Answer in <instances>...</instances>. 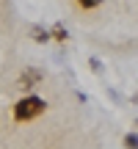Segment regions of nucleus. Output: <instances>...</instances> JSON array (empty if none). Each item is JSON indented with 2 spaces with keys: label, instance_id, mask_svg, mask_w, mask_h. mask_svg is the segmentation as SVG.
<instances>
[{
  "label": "nucleus",
  "instance_id": "nucleus-1",
  "mask_svg": "<svg viewBox=\"0 0 138 149\" xmlns=\"http://www.w3.org/2000/svg\"><path fill=\"white\" fill-rule=\"evenodd\" d=\"M44 111H47V102L42 97H36V94H28L20 102H14V122H33Z\"/></svg>",
  "mask_w": 138,
  "mask_h": 149
},
{
  "label": "nucleus",
  "instance_id": "nucleus-2",
  "mask_svg": "<svg viewBox=\"0 0 138 149\" xmlns=\"http://www.w3.org/2000/svg\"><path fill=\"white\" fill-rule=\"evenodd\" d=\"M42 77H44V72L39 69V66H28V69H22L20 80H17V86L28 91V88H33V86H39V83H42Z\"/></svg>",
  "mask_w": 138,
  "mask_h": 149
},
{
  "label": "nucleus",
  "instance_id": "nucleus-3",
  "mask_svg": "<svg viewBox=\"0 0 138 149\" xmlns=\"http://www.w3.org/2000/svg\"><path fill=\"white\" fill-rule=\"evenodd\" d=\"M50 31V39L53 42H58V44H66V39H69V31H66V25L64 22H55L53 28H47Z\"/></svg>",
  "mask_w": 138,
  "mask_h": 149
},
{
  "label": "nucleus",
  "instance_id": "nucleus-4",
  "mask_svg": "<svg viewBox=\"0 0 138 149\" xmlns=\"http://www.w3.org/2000/svg\"><path fill=\"white\" fill-rule=\"evenodd\" d=\"M31 39H33L36 44H47V42H50V31H47L44 25H31Z\"/></svg>",
  "mask_w": 138,
  "mask_h": 149
},
{
  "label": "nucleus",
  "instance_id": "nucleus-5",
  "mask_svg": "<svg viewBox=\"0 0 138 149\" xmlns=\"http://www.w3.org/2000/svg\"><path fill=\"white\" fill-rule=\"evenodd\" d=\"M122 144H124V149H138V133H135V130H133V133H127Z\"/></svg>",
  "mask_w": 138,
  "mask_h": 149
},
{
  "label": "nucleus",
  "instance_id": "nucleus-6",
  "mask_svg": "<svg viewBox=\"0 0 138 149\" xmlns=\"http://www.w3.org/2000/svg\"><path fill=\"white\" fill-rule=\"evenodd\" d=\"M80 8H97V6H102V0H77Z\"/></svg>",
  "mask_w": 138,
  "mask_h": 149
},
{
  "label": "nucleus",
  "instance_id": "nucleus-7",
  "mask_svg": "<svg viewBox=\"0 0 138 149\" xmlns=\"http://www.w3.org/2000/svg\"><path fill=\"white\" fill-rule=\"evenodd\" d=\"M91 69H94V72H102V64H100V58H91Z\"/></svg>",
  "mask_w": 138,
  "mask_h": 149
},
{
  "label": "nucleus",
  "instance_id": "nucleus-8",
  "mask_svg": "<svg viewBox=\"0 0 138 149\" xmlns=\"http://www.w3.org/2000/svg\"><path fill=\"white\" fill-rule=\"evenodd\" d=\"M133 127H138V119H135V122H133Z\"/></svg>",
  "mask_w": 138,
  "mask_h": 149
},
{
  "label": "nucleus",
  "instance_id": "nucleus-9",
  "mask_svg": "<svg viewBox=\"0 0 138 149\" xmlns=\"http://www.w3.org/2000/svg\"><path fill=\"white\" fill-rule=\"evenodd\" d=\"M133 102H138V94H135V97H133Z\"/></svg>",
  "mask_w": 138,
  "mask_h": 149
}]
</instances>
